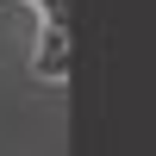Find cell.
I'll return each mask as SVG.
<instances>
[{"instance_id":"1","label":"cell","mask_w":156,"mask_h":156,"mask_svg":"<svg viewBox=\"0 0 156 156\" xmlns=\"http://www.w3.org/2000/svg\"><path fill=\"white\" fill-rule=\"evenodd\" d=\"M37 12V56H31V75L50 87L69 81V0H25Z\"/></svg>"}]
</instances>
